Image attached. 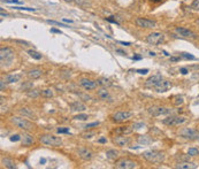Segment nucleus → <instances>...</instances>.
Returning a JSON list of instances; mask_svg holds the SVG:
<instances>
[{"label":"nucleus","instance_id":"f257e3e1","mask_svg":"<svg viewBox=\"0 0 199 169\" xmlns=\"http://www.w3.org/2000/svg\"><path fill=\"white\" fill-rule=\"evenodd\" d=\"M10 122L15 125L16 128L22 129V130H26V131L34 130L36 128V125L32 122H29L24 117H20V116H13V117H10Z\"/></svg>","mask_w":199,"mask_h":169},{"label":"nucleus","instance_id":"f03ea898","mask_svg":"<svg viewBox=\"0 0 199 169\" xmlns=\"http://www.w3.org/2000/svg\"><path fill=\"white\" fill-rule=\"evenodd\" d=\"M143 158L148 162L159 163L164 160V153L159 151H146L143 153Z\"/></svg>","mask_w":199,"mask_h":169},{"label":"nucleus","instance_id":"7ed1b4c3","mask_svg":"<svg viewBox=\"0 0 199 169\" xmlns=\"http://www.w3.org/2000/svg\"><path fill=\"white\" fill-rule=\"evenodd\" d=\"M39 140L42 144L44 145H47V146H61L62 145V139L60 137H57L54 135H42L39 137Z\"/></svg>","mask_w":199,"mask_h":169},{"label":"nucleus","instance_id":"20e7f679","mask_svg":"<svg viewBox=\"0 0 199 169\" xmlns=\"http://www.w3.org/2000/svg\"><path fill=\"white\" fill-rule=\"evenodd\" d=\"M14 59V52L9 47H1L0 48V60L1 63H10Z\"/></svg>","mask_w":199,"mask_h":169},{"label":"nucleus","instance_id":"39448f33","mask_svg":"<svg viewBox=\"0 0 199 169\" xmlns=\"http://www.w3.org/2000/svg\"><path fill=\"white\" fill-rule=\"evenodd\" d=\"M180 136L185 138V139H189V140H195V139H199V132L197 130L192 129V128H184L180 130Z\"/></svg>","mask_w":199,"mask_h":169},{"label":"nucleus","instance_id":"423d86ee","mask_svg":"<svg viewBox=\"0 0 199 169\" xmlns=\"http://www.w3.org/2000/svg\"><path fill=\"white\" fill-rule=\"evenodd\" d=\"M114 167L117 169H134L137 168V163L129 159H120L115 162Z\"/></svg>","mask_w":199,"mask_h":169},{"label":"nucleus","instance_id":"0eeeda50","mask_svg":"<svg viewBox=\"0 0 199 169\" xmlns=\"http://www.w3.org/2000/svg\"><path fill=\"white\" fill-rule=\"evenodd\" d=\"M187 122V117L184 116H168L167 119L162 120V123L166 125H180Z\"/></svg>","mask_w":199,"mask_h":169},{"label":"nucleus","instance_id":"6e6552de","mask_svg":"<svg viewBox=\"0 0 199 169\" xmlns=\"http://www.w3.org/2000/svg\"><path fill=\"white\" fill-rule=\"evenodd\" d=\"M132 113L131 112H127V110H120V112H116L115 114H113L112 120L116 123H120V122H124L127 120H129L132 117Z\"/></svg>","mask_w":199,"mask_h":169},{"label":"nucleus","instance_id":"1a4fd4ad","mask_svg":"<svg viewBox=\"0 0 199 169\" xmlns=\"http://www.w3.org/2000/svg\"><path fill=\"white\" fill-rule=\"evenodd\" d=\"M162 40H164V35L158 31L151 32L146 37V42L150 45H159L160 43H162Z\"/></svg>","mask_w":199,"mask_h":169},{"label":"nucleus","instance_id":"9d476101","mask_svg":"<svg viewBox=\"0 0 199 169\" xmlns=\"http://www.w3.org/2000/svg\"><path fill=\"white\" fill-rule=\"evenodd\" d=\"M136 24H137V27L144 28V29H152V28H156V23L154 21H151L148 18H136Z\"/></svg>","mask_w":199,"mask_h":169},{"label":"nucleus","instance_id":"9b49d317","mask_svg":"<svg viewBox=\"0 0 199 169\" xmlns=\"http://www.w3.org/2000/svg\"><path fill=\"white\" fill-rule=\"evenodd\" d=\"M147 112H148V113H150L152 116H160V115L169 114V113H170V109L164 108V107L153 106V107H150V108L147 109Z\"/></svg>","mask_w":199,"mask_h":169},{"label":"nucleus","instance_id":"f8f14e48","mask_svg":"<svg viewBox=\"0 0 199 169\" xmlns=\"http://www.w3.org/2000/svg\"><path fill=\"white\" fill-rule=\"evenodd\" d=\"M153 89L156 90V92H166V91H168L169 89H172V83H170L169 80L162 78V80H159V82L156 83V86H154Z\"/></svg>","mask_w":199,"mask_h":169},{"label":"nucleus","instance_id":"ddd939ff","mask_svg":"<svg viewBox=\"0 0 199 169\" xmlns=\"http://www.w3.org/2000/svg\"><path fill=\"white\" fill-rule=\"evenodd\" d=\"M97 82L92 80H89V78H81L79 80V85L82 88H84L87 91H91V90H95L97 89Z\"/></svg>","mask_w":199,"mask_h":169},{"label":"nucleus","instance_id":"4468645a","mask_svg":"<svg viewBox=\"0 0 199 169\" xmlns=\"http://www.w3.org/2000/svg\"><path fill=\"white\" fill-rule=\"evenodd\" d=\"M130 139L129 137H126V135H117L113 138V143L116 145V146H120V147H123V146H127L129 144Z\"/></svg>","mask_w":199,"mask_h":169},{"label":"nucleus","instance_id":"2eb2a0df","mask_svg":"<svg viewBox=\"0 0 199 169\" xmlns=\"http://www.w3.org/2000/svg\"><path fill=\"white\" fill-rule=\"evenodd\" d=\"M78 155H79V158L81 159H83V160L85 161H89L92 159V152L90 151V150H87V149H84V147H82V149H78Z\"/></svg>","mask_w":199,"mask_h":169},{"label":"nucleus","instance_id":"dca6fc26","mask_svg":"<svg viewBox=\"0 0 199 169\" xmlns=\"http://www.w3.org/2000/svg\"><path fill=\"white\" fill-rule=\"evenodd\" d=\"M175 31H176L180 36H182V37H187V38H193V37H195V34H193L191 30L187 29V28L176 27Z\"/></svg>","mask_w":199,"mask_h":169},{"label":"nucleus","instance_id":"f3484780","mask_svg":"<svg viewBox=\"0 0 199 169\" xmlns=\"http://www.w3.org/2000/svg\"><path fill=\"white\" fill-rule=\"evenodd\" d=\"M162 80V77L160 76V75H154V76H152V77H150L148 80L145 82V86L146 88H150V89H152V88H154L156 86V84L159 82V80Z\"/></svg>","mask_w":199,"mask_h":169},{"label":"nucleus","instance_id":"a211bd4d","mask_svg":"<svg viewBox=\"0 0 199 169\" xmlns=\"http://www.w3.org/2000/svg\"><path fill=\"white\" fill-rule=\"evenodd\" d=\"M69 106H70V109H71L73 112H82V110H85V109H87L85 105H84L83 102H81V101H74V102L70 104Z\"/></svg>","mask_w":199,"mask_h":169},{"label":"nucleus","instance_id":"6ab92c4d","mask_svg":"<svg viewBox=\"0 0 199 169\" xmlns=\"http://www.w3.org/2000/svg\"><path fill=\"white\" fill-rule=\"evenodd\" d=\"M21 140H22V145H23V146H30V145H32L34 142H35L34 136H32V135H29V134L23 135L22 138H21Z\"/></svg>","mask_w":199,"mask_h":169},{"label":"nucleus","instance_id":"aec40b11","mask_svg":"<svg viewBox=\"0 0 199 169\" xmlns=\"http://www.w3.org/2000/svg\"><path fill=\"white\" fill-rule=\"evenodd\" d=\"M132 130H134V128L127 125V127H119V128H116L114 130V132L116 135H129L132 132Z\"/></svg>","mask_w":199,"mask_h":169},{"label":"nucleus","instance_id":"412c9836","mask_svg":"<svg viewBox=\"0 0 199 169\" xmlns=\"http://www.w3.org/2000/svg\"><path fill=\"white\" fill-rule=\"evenodd\" d=\"M42 75H43V70H42V69H38V68L31 69V70L28 72V76H29L31 80H37V78H39Z\"/></svg>","mask_w":199,"mask_h":169},{"label":"nucleus","instance_id":"4be33fe9","mask_svg":"<svg viewBox=\"0 0 199 169\" xmlns=\"http://www.w3.org/2000/svg\"><path fill=\"white\" fill-rule=\"evenodd\" d=\"M176 168L178 169H196L197 168V165H195V163H192V162H180L177 166H176Z\"/></svg>","mask_w":199,"mask_h":169},{"label":"nucleus","instance_id":"5701e85b","mask_svg":"<svg viewBox=\"0 0 199 169\" xmlns=\"http://www.w3.org/2000/svg\"><path fill=\"white\" fill-rule=\"evenodd\" d=\"M20 114L23 115V117H31V119H34V120L36 119L34 112H32L31 109H29V108H21V109H20Z\"/></svg>","mask_w":199,"mask_h":169},{"label":"nucleus","instance_id":"b1692460","mask_svg":"<svg viewBox=\"0 0 199 169\" xmlns=\"http://www.w3.org/2000/svg\"><path fill=\"white\" fill-rule=\"evenodd\" d=\"M97 96H98L100 99H103V100H106V99L111 98V97H109V92L107 91V89H105V88H101V89L98 90Z\"/></svg>","mask_w":199,"mask_h":169},{"label":"nucleus","instance_id":"393cba45","mask_svg":"<svg viewBox=\"0 0 199 169\" xmlns=\"http://www.w3.org/2000/svg\"><path fill=\"white\" fill-rule=\"evenodd\" d=\"M137 140H138L139 144H142V145H150L151 143H152V138L151 137H148V136H138L137 137Z\"/></svg>","mask_w":199,"mask_h":169},{"label":"nucleus","instance_id":"a878e982","mask_svg":"<svg viewBox=\"0 0 199 169\" xmlns=\"http://www.w3.org/2000/svg\"><path fill=\"white\" fill-rule=\"evenodd\" d=\"M1 162H2V165H4L6 168H8V169H14L15 168V163H14V161L10 160V159L5 158V159H2V160H1Z\"/></svg>","mask_w":199,"mask_h":169},{"label":"nucleus","instance_id":"bb28decb","mask_svg":"<svg viewBox=\"0 0 199 169\" xmlns=\"http://www.w3.org/2000/svg\"><path fill=\"white\" fill-rule=\"evenodd\" d=\"M21 78V76L20 75H8V76H6L5 77V80H6V83H15V82H18Z\"/></svg>","mask_w":199,"mask_h":169},{"label":"nucleus","instance_id":"cd10ccee","mask_svg":"<svg viewBox=\"0 0 199 169\" xmlns=\"http://www.w3.org/2000/svg\"><path fill=\"white\" fill-rule=\"evenodd\" d=\"M117 155H119V152L115 151V150H108V151H106V157L108 159H116Z\"/></svg>","mask_w":199,"mask_h":169},{"label":"nucleus","instance_id":"c85d7f7f","mask_svg":"<svg viewBox=\"0 0 199 169\" xmlns=\"http://www.w3.org/2000/svg\"><path fill=\"white\" fill-rule=\"evenodd\" d=\"M28 54H29L32 59H35V60H40L42 56H43L40 53H38V52H36V51H32V50H29V51H28Z\"/></svg>","mask_w":199,"mask_h":169},{"label":"nucleus","instance_id":"c756f323","mask_svg":"<svg viewBox=\"0 0 199 169\" xmlns=\"http://www.w3.org/2000/svg\"><path fill=\"white\" fill-rule=\"evenodd\" d=\"M38 94H40V92H39V90L37 89H31L29 91H26V96L30 97V98H36Z\"/></svg>","mask_w":199,"mask_h":169},{"label":"nucleus","instance_id":"7c9ffc66","mask_svg":"<svg viewBox=\"0 0 199 169\" xmlns=\"http://www.w3.org/2000/svg\"><path fill=\"white\" fill-rule=\"evenodd\" d=\"M40 94L45 97V98H52L53 97V91L51 89H45L40 92Z\"/></svg>","mask_w":199,"mask_h":169},{"label":"nucleus","instance_id":"2f4dec72","mask_svg":"<svg viewBox=\"0 0 199 169\" xmlns=\"http://www.w3.org/2000/svg\"><path fill=\"white\" fill-rule=\"evenodd\" d=\"M98 84L103 85V86H111L112 82L108 80V78H100V80H98Z\"/></svg>","mask_w":199,"mask_h":169},{"label":"nucleus","instance_id":"473e14b6","mask_svg":"<svg viewBox=\"0 0 199 169\" xmlns=\"http://www.w3.org/2000/svg\"><path fill=\"white\" fill-rule=\"evenodd\" d=\"M188 154H189V157H197V155H199V150L195 149V147H191L188 151Z\"/></svg>","mask_w":199,"mask_h":169},{"label":"nucleus","instance_id":"72a5a7b5","mask_svg":"<svg viewBox=\"0 0 199 169\" xmlns=\"http://www.w3.org/2000/svg\"><path fill=\"white\" fill-rule=\"evenodd\" d=\"M181 58L182 59H187V60H196V56L190 53H182Z\"/></svg>","mask_w":199,"mask_h":169},{"label":"nucleus","instance_id":"f704fd0d","mask_svg":"<svg viewBox=\"0 0 199 169\" xmlns=\"http://www.w3.org/2000/svg\"><path fill=\"white\" fill-rule=\"evenodd\" d=\"M32 86H34V84H32L31 82H28V83H26V84H22L21 89L24 90V91H29V90L32 89Z\"/></svg>","mask_w":199,"mask_h":169},{"label":"nucleus","instance_id":"c9c22d12","mask_svg":"<svg viewBox=\"0 0 199 169\" xmlns=\"http://www.w3.org/2000/svg\"><path fill=\"white\" fill-rule=\"evenodd\" d=\"M174 99H175V100H174V105H176V106H180V105H182V104L184 102L183 97H180V96H176Z\"/></svg>","mask_w":199,"mask_h":169},{"label":"nucleus","instance_id":"e433bc0d","mask_svg":"<svg viewBox=\"0 0 199 169\" xmlns=\"http://www.w3.org/2000/svg\"><path fill=\"white\" fill-rule=\"evenodd\" d=\"M74 119L75 120H79V121H85V120L89 119V116L87 114H77V115L74 116Z\"/></svg>","mask_w":199,"mask_h":169},{"label":"nucleus","instance_id":"4c0bfd02","mask_svg":"<svg viewBox=\"0 0 199 169\" xmlns=\"http://www.w3.org/2000/svg\"><path fill=\"white\" fill-rule=\"evenodd\" d=\"M46 22H47V23H50V24H54V26H60V27L68 28V26L62 24V23H60V22H57V21H53V20H46Z\"/></svg>","mask_w":199,"mask_h":169},{"label":"nucleus","instance_id":"58836bf2","mask_svg":"<svg viewBox=\"0 0 199 169\" xmlns=\"http://www.w3.org/2000/svg\"><path fill=\"white\" fill-rule=\"evenodd\" d=\"M191 8H193L195 10H199V0H193V1H192Z\"/></svg>","mask_w":199,"mask_h":169},{"label":"nucleus","instance_id":"ea45409f","mask_svg":"<svg viewBox=\"0 0 199 169\" xmlns=\"http://www.w3.org/2000/svg\"><path fill=\"white\" fill-rule=\"evenodd\" d=\"M74 1L77 4L78 6H85V5L89 4V1H87V0H74Z\"/></svg>","mask_w":199,"mask_h":169},{"label":"nucleus","instance_id":"a19ab883","mask_svg":"<svg viewBox=\"0 0 199 169\" xmlns=\"http://www.w3.org/2000/svg\"><path fill=\"white\" fill-rule=\"evenodd\" d=\"M57 131H58V134H69V129L68 128H59Z\"/></svg>","mask_w":199,"mask_h":169},{"label":"nucleus","instance_id":"79ce46f5","mask_svg":"<svg viewBox=\"0 0 199 169\" xmlns=\"http://www.w3.org/2000/svg\"><path fill=\"white\" fill-rule=\"evenodd\" d=\"M21 138H22V137H21L20 135H13V136L10 137V140H12V142H18V140H21Z\"/></svg>","mask_w":199,"mask_h":169},{"label":"nucleus","instance_id":"37998d69","mask_svg":"<svg viewBox=\"0 0 199 169\" xmlns=\"http://www.w3.org/2000/svg\"><path fill=\"white\" fill-rule=\"evenodd\" d=\"M15 9H20V10H29V12H35L36 8H30V7H13Z\"/></svg>","mask_w":199,"mask_h":169},{"label":"nucleus","instance_id":"c03bdc74","mask_svg":"<svg viewBox=\"0 0 199 169\" xmlns=\"http://www.w3.org/2000/svg\"><path fill=\"white\" fill-rule=\"evenodd\" d=\"M76 94H78L81 98L83 99V100H85V101H87V100H91V97H90V96H87V94H82V93H76Z\"/></svg>","mask_w":199,"mask_h":169},{"label":"nucleus","instance_id":"a18cd8bd","mask_svg":"<svg viewBox=\"0 0 199 169\" xmlns=\"http://www.w3.org/2000/svg\"><path fill=\"white\" fill-rule=\"evenodd\" d=\"M97 125H99V122H92V123L87 124L84 128H85V129H90V128H93V127H97Z\"/></svg>","mask_w":199,"mask_h":169},{"label":"nucleus","instance_id":"49530a36","mask_svg":"<svg viewBox=\"0 0 199 169\" xmlns=\"http://www.w3.org/2000/svg\"><path fill=\"white\" fill-rule=\"evenodd\" d=\"M93 136H95V132H87V134L82 135L83 138H92Z\"/></svg>","mask_w":199,"mask_h":169},{"label":"nucleus","instance_id":"de8ad7c7","mask_svg":"<svg viewBox=\"0 0 199 169\" xmlns=\"http://www.w3.org/2000/svg\"><path fill=\"white\" fill-rule=\"evenodd\" d=\"M144 127H145L144 123H135V124L132 125L134 129H140V128H144Z\"/></svg>","mask_w":199,"mask_h":169},{"label":"nucleus","instance_id":"09e8293b","mask_svg":"<svg viewBox=\"0 0 199 169\" xmlns=\"http://www.w3.org/2000/svg\"><path fill=\"white\" fill-rule=\"evenodd\" d=\"M6 4H22L20 0H5Z\"/></svg>","mask_w":199,"mask_h":169},{"label":"nucleus","instance_id":"8fccbe9b","mask_svg":"<svg viewBox=\"0 0 199 169\" xmlns=\"http://www.w3.org/2000/svg\"><path fill=\"white\" fill-rule=\"evenodd\" d=\"M137 72H138V74H142V75H145V74L148 72V69H138Z\"/></svg>","mask_w":199,"mask_h":169},{"label":"nucleus","instance_id":"3c124183","mask_svg":"<svg viewBox=\"0 0 199 169\" xmlns=\"http://www.w3.org/2000/svg\"><path fill=\"white\" fill-rule=\"evenodd\" d=\"M51 32H53V34H62V31H60V30H58V29H54V28H52L51 29Z\"/></svg>","mask_w":199,"mask_h":169},{"label":"nucleus","instance_id":"603ef678","mask_svg":"<svg viewBox=\"0 0 199 169\" xmlns=\"http://www.w3.org/2000/svg\"><path fill=\"white\" fill-rule=\"evenodd\" d=\"M5 82H6V80H0V89H1V91L5 89Z\"/></svg>","mask_w":199,"mask_h":169},{"label":"nucleus","instance_id":"864d4df0","mask_svg":"<svg viewBox=\"0 0 199 169\" xmlns=\"http://www.w3.org/2000/svg\"><path fill=\"white\" fill-rule=\"evenodd\" d=\"M180 71H181L183 75H187V74L189 72V70H188L187 68H181V69H180Z\"/></svg>","mask_w":199,"mask_h":169},{"label":"nucleus","instance_id":"5fc2aeb1","mask_svg":"<svg viewBox=\"0 0 199 169\" xmlns=\"http://www.w3.org/2000/svg\"><path fill=\"white\" fill-rule=\"evenodd\" d=\"M98 142L100 143V144H104V143L107 142V139H106V138H104V137H101V138H99V140H98Z\"/></svg>","mask_w":199,"mask_h":169},{"label":"nucleus","instance_id":"6e6d98bb","mask_svg":"<svg viewBox=\"0 0 199 169\" xmlns=\"http://www.w3.org/2000/svg\"><path fill=\"white\" fill-rule=\"evenodd\" d=\"M107 21H108V22H112V23H115V24H119V23H117V22H116V21H115V20H113V18H107Z\"/></svg>","mask_w":199,"mask_h":169},{"label":"nucleus","instance_id":"4d7b16f0","mask_svg":"<svg viewBox=\"0 0 199 169\" xmlns=\"http://www.w3.org/2000/svg\"><path fill=\"white\" fill-rule=\"evenodd\" d=\"M116 52H117V53H120V54H122V55H124V54H126V52H124V51H122V50H119V48L116 50Z\"/></svg>","mask_w":199,"mask_h":169},{"label":"nucleus","instance_id":"13d9d810","mask_svg":"<svg viewBox=\"0 0 199 169\" xmlns=\"http://www.w3.org/2000/svg\"><path fill=\"white\" fill-rule=\"evenodd\" d=\"M119 43L122 45H126V46H129L130 45V43H128V42H119Z\"/></svg>","mask_w":199,"mask_h":169},{"label":"nucleus","instance_id":"bf43d9fd","mask_svg":"<svg viewBox=\"0 0 199 169\" xmlns=\"http://www.w3.org/2000/svg\"><path fill=\"white\" fill-rule=\"evenodd\" d=\"M62 21H63V22H66V23H73V21H71V20H67V18H63Z\"/></svg>","mask_w":199,"mask_h":169},{"label":"nucleus","instance_id":"052dcab7","mask_svg":"<svg viewBox=\"0 0 199 169\" xmlns=\"http://www.w3.org/2000/svg\"><path fill=\"white\" fill-rule=\"evenodd\" d=\"M180 58H170V61H178Z\"/></svg>","mask_w":199,"mask_h":169},{"label":"nucleus","instance_id":"680f3d73","mask_svg":"<svg viewBox=\"0 0 199 169\" xmlns=\"http://www.w3.org/2000/svg\"><path fill=\"white\" fill-rule=\"evenodd\" d=\"M142 56H134V60H140Z\"/></svg>","mask_w":199,"mask_h":169},{"label":"nucleus","instance_id":"e2e57ef3","mask_svg":"<svg viewBox=\"0 0 199 169\" xmlns=\"http://www.w3.org/2000/svg\"><path fill=\"white\" fill-rule=\"evenodd\" d=\"M40 163H42V165L46 163V160H45V159H40Z\"/></svg>","mask_w":199,"mask_h":169},{"label":"nucleus","instance_id":"0e129e2a","mask_svg":"<svg viewBox=\"0 0 199 169\" xmlns=\"http://www.w3.org/2000/svg\"><path fill=\"white\" fill-rule=\"evenodd\" d=\"M63 1H66V2H71V1H74V0H63Z\"/></svg>","mask_w":199,"mask_h":169},{"label":"nucleus","instance_id":"69168bd1","mask_svg":"<svg viewBox=\"0 0 199 169\" xmlns=\"http://www.w3.org/2000/svg\"><path fill=\"white\" fill-rule=\"evenodd\" d=\"M153 2H159V1H161V0H152Z\"/></svg>","mask_w":199,"mask_h":169},{"label":"nucleus","instance_id":"338daca9","mask_svg":"<svg viewBox=\"0 0 199 169\" xmlns=\"http://www.w3.org/2000/svg\"><path fill=\"white\" fill-rule=\"evenodd\" d=\"M197 24L199 26V20H197Z\"/></svg>","mask_w":199,"mask_h":169}]
</instances>
